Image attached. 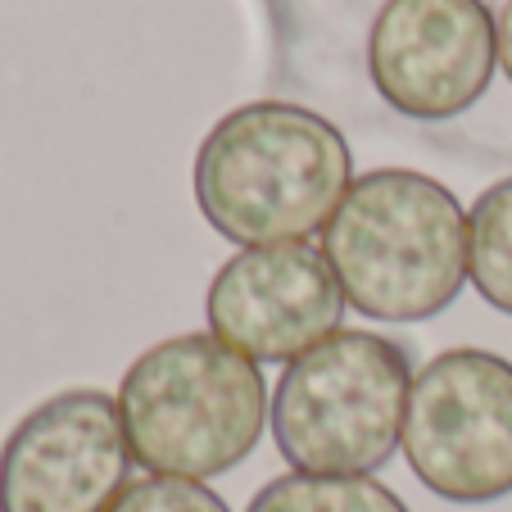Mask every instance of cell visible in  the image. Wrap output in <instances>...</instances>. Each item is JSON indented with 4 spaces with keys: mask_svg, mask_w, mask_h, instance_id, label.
Masks as SVG:
<instances>
[{
    "mask_svg": "<svg viewBox=\"0 0 512 512\" xmlns=\"http://www.w3.org/2000/svg\"><path fill=\"white\" fill-rule=\"evenodd\" d=\"M109 512H232L223 494L182 476H141L109 503Z\"/></svg>",
    "mask_w": 512,
    "mask_h": 512,
    "instance_id": "8fae6325",
    "label": "cell"
},
{
    "mask_svg": "<svg viewBox=\"0 0 512 512\" xmlns=\"http://www.w3.org/2000/svg\"><path fill=\"white\" fill-rule=\"evenodd\" d=\"M345 304L372 322H426L467 281V213L445 182L377 168L345 191L322 232Z\"/></svg>",
    "mask_w": 512,
    "mask_h": 512,
    "instance_id": "7a4b0ae2",
    "label": "cell"
},
{
    "mask_svg": "<svg viewBox=\"0 0 512 512\" xmlns=\"http://www.w3.org/2000/svg\"><path fill=\"white\" fill-rule=\"evenodd\" d=\"M132 449L105 390H59L0 445V512H109Z\"/></svg>",
    "mask_w": 512,
    "mask_h": 512,
    "instance_id": "52a82bcc",
    "label": "cell"
},
{
    "mask_svg": "<svg viewBox=\"0 0 512 512\" xmlns=\"http://www.w3.org/2000/svg\"><path fill=\"white\" fill-rule=\"evenodd\" d=\"M245 512H408V503L377 476L290 472L263 485Z\"/></svg>",
    "mask_w": 512,
    "mask_h": 512,
    "instance_id": "30bf717a",
    "label": "cell"
},
{
    "mask_svg": "<svg viewBox=\"0 0 512 512\" xmlns=\"http://www.w3.org/2000/svg\"><path fill=\"white\" fill-rule=\"evenodd\" d=\"M118 417L132 463L150 476L209 481L259 449L272 413L254 358L213 331H186L150 345L118 386Z\"/></svg>",
    "mask_w": 512,
    "mask_h": 512,
    "instance_id": "3957f363",
    "label": "cell"
},
{
    "mask_svg": "<svg viewBox=\"0 0 512 512\" xmlns=\"http://www.w3.org/2000/svg\"><path fill=\"white\" fill-rule=\"evenodd\" d=\"M494 41H499V68L512 82V0H503V10L494 14Z\"/></svg>",
    "mask_w": 512,
    "mask_h": 512,
    "instance_id": "7c38bea8",
    "label": "cell"
},
{
    "mask_svg": "<svg viewBox=\"0 0 512 512\" xmlns=\"http://www.w3.org/2000/svg\"><path fill=\"white\" fill-rule=\"evenodd\" d=\"M209 331L254 363H295L340 331L345 290L309 241L254 245L213 272Z\"/></svg>",
    "mask_w": 512,
    "mask_h": 512,
    "instance_id": "ba28073f",
    "label": "cell"
},
{
    "mask_svg": "<svg viewBox=\"0 0 512 512\" xmlns=\"http://www.w3.org/2000/svg\"><path fill=\"white\" fill-rule=\"evenodd\" d=\"M467 277L490 309L512 318V177L485 186L467 213Z\"/></svg>",
    "mask_w": 512,
    "mask_h": 512,
    "instance_id": "9c48e42d",
    "label": "cell"
},
{
    "mask_svg": "<svg viewBox=\"0 0 512 512\" xmlns=\"http://www.w3.org/2000/svg\"><path fill=\"white\" fill-rule=\"evenodd\" d=\"M349 186L354 155L340 127L286 100H254L223 114L195 155L204 223L241 250L327 232Z\"/></svg>",
    "mask_w": 512,
    "mask_h": 512,
    "instance_id": "6da1fadb",
    "label": "cell"
},
{
    "mask_svg": "<svg viewBox=\"0 0 512 512\" xmlns=\"http://www.w3.org/2000/svg\"><path fill=\"white\" fill-rule=\"evenodd\" d=\"M499 41L485 0H386L368 32L377 96L413 123H449L485 96Z\"/></svg>",
    "mask_w": 512,
    "mask_h": 512,
    "instance_id": "8992f818",
    "label": "cell"
},
{
    "mask_svg": "<svg viewBox=\"0 0 512 512\" xmlns=\"http://www.w3.org/2000/svg\"><path fill=\"white\" fill-rule=\"evenodd\" d=\"M413 476L445 503L512 494V363L490 349H445L413 372L404 435Z\"/></svg>",
    "mask_w": 512,
    "mask_h": 512,
    "instance_id": "5b68a950",
    "label": "cell"
},
{
    "mask_svg": "<svg viewBox=\"0 0 512 512\" xmlns=\"http://www.w3.org/2000/svg\"><path fill=\"white\" fill-rule=\"evenodd\" d=\"M413 363L377 331H336L295 363L272 390V440L290 472L372 476L404 435Z\"/></svg>",
    "mask_w": 512,
    "mask_h": 512,
    "instance_id": "277c9868",
    "label": "cell"
}]
</instances>
